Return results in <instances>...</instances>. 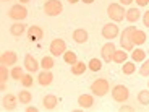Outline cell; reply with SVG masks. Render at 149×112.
I'll return each mask as SVG.
<instances>
[{
    "instance_id": "7bdbcfd3",
    "label": "cell",
    "mask_w": 149,
    "mask_h": 112,
    "mask_svg": "<svg viewBox=\"0 0 149 112\" xmlns=\"http://www.w3.org/2000/svg\"><path fill=\"white\" fill-rule=\"evenodd\" d=\"M148 88H149V81H148Z\"/></svg>"
},
{
    "instance_id": "74e56055",
    "label": "cell",
    "mask_w": 149,
    "mask_h": 112,
    "mask_svg": "<svg viewBox=\"0 0 149 112\" xmlns=\"http://www.w3.org/2000/svg\"><path fill=\"white\" fill-rule=\"evenodd\" d=\"M133 2H134V0H120V4H122V5H131Z\"/></svg>"
},
{
    "instance_id": "6da1fadb",
    "label": "cell",
    "mask_w": 149,
    "mask_h": 112,
    "mask_svg": "<svg viewBox=\"0 0 149 112\" xmlns=\"http://www.w3.org/2000/svg\"><path fill=\"white\" fill-rule=\"evenodd\" d=\"M107 15L113 23H120V21H123L127 11H125V8L122 7V4H110L107 7Z\"/></svg>"
},
{
    "instance_id": "2e32d148",
    "label": "cell",
    "mask_w": 149,
    "mask_h": 112,
    "mask_svg": "<svg viewBox=\"0 0 149 112\" xmlns=\"http://www.w3.org/2000/svg\"><path fill=\"white\" fill-rule=\"evenodd\" d=\"M73 41L76 44H84L88 41V31L83 29V28H78V29L73 31Z\"/></svg>"
},
{
    "instance_id": "d6986e66",
    "label": "cell",
    "mask_w": 149,
    "mask_h": 112,
    "mask_svg": "<svg viewBox=\"0 0 149 112\" xmlns=\"http://www.w3.org/2000/svg\"><path fill=\"white\" fill-rule=\"evenodd\" d=\"M127 50L125 49H120V50H117L113 52V57H112V62H115V64H125L127 62Z\"/></svg>"
},
{
    "instance_id": "b9f144b4",
    "label": "cell",
    "mask_w": 149,
    "mask_h": 112,
    "mask_svg": "<svg viewBox=\"0 0 149 112\" xmlns=\"http://www.w3.org/2000/svg\"><path fill=\"white\" fill-rule=\"evenodd\" d=\"M2 2H8V0H2Z\"/></svg>"
},
{
    "instance_id": "e0dca14e",
    "label": "cell",
    "mask_w": 149,
    "mask_h": 112,
    "mask_svg": "<svg viewBox=\"0 0 149 112\" xmlns=\"http://www.w3.org/2000/svg\"><path fill=\"white\" fill-rule=\"evenodd\" d=\"M131 41H133L134 46H143L146 42V33L141 29H134L131 33Z\"/></svg>"
},
{
    "instance_id": "ba28073f",
    "label": "cell",
    "mask_w": 149,
    "mask_h": 112,
    "mask_svg": "<svg viewBox=\"0 0 149 112\" xmlns=\"http://www.w3.org/2000/svg\"><path fill=\"white\" fill-rule=\"evenodd\" d=\"M118 34H120V29L115 23H107V24L102 26V36H104V39H110L112 41V39H115Z\"/></svg>"
},
{
    "instance_id": "ab89813d",
    "label": "cell",
    "mask_w": 149,
    "mask_h": 112,
    "mask_svg": "<svg viewBox=\"0 0 149 112\" xmlns=\"http://www.w3.org/2000/svg\"><path fill=\"white\" fill-rule=\"evenodd\" d=\"M70 4H76V2H81V0H68Z\"/></svg>"
},
{
    "instance_id": "d6a6232c",
    "label": "cell",
    "mask_w": 149,
    "mask_h": 112,
    "mask_svg": "<svg viewBox=\"0 0 149 112\" xmlns=\"http://www.w3.org/2000/svg\"><path fill=\"white\" fill-rule=\"evenodd\" d=\"M21 85L24 86V88H29V86H33V76H31V75H23Z\"/></svg>"
},
{
    "instance_id": "60d3db41",
    "label": "cell",
    "mask_w": 149,
    "mask_h": 112,
    "mask_svg": "<svg viewBox=\"0 0 149 112\" xmlns=\"http://www.w3.org/2000/svg\"><path fill=\"white\" fill-rule=\"evenodd\" d=\"M28 2H31V0H19V4H28Z\"/></svg>"
},
{
    "instance_id": "ffe728a7",
    "label": "cell",
    "mask_w": 149,
    "mask_h": 112,
    "mask_svg": "<svg viewBox=\"0 0 149 112\" xmlns=\"http://www.w3.org/2000/svg\"><path fill=\"white\" fill-rule=\"evenodd\" d=\"M24 31H26V24H23V23H13L10 26V33L13 34V36L19 37L21 34H24Z\"/></svg>"
},
{
    "instance_id": "d590c367",
    "label": "cell",
    "mask_w": 149,
    "mask_h": 112,
    "mask_svg": "<svg viewBox=\"0 0 149 112\" xmlns=\"http://www.w3.org/2000/svg\"><path fill=\"white\" fill-rule=\"evenodd\" d=\"M136 4H138L139 7H146V5L149 4V0H136Z\"/></svg>"
},
{
    "instance_id": "5bb4252c",
    "label": "cell",
    "mask_w": 149,
    "mask_h": 112,
    "mask_svg": "<svg viewBox=\"0 0 149 112\" xmlns=\"http://www.w3.org/2000/svg\"><path fill=\"white\" fill-rule=\"evenodd\" d=\"M42 104H44V109L52 111V109H55V106L58 104V99H57L55 94H45L44 99H42Z\"/></svg>"
},
{
    "instance_id": "44dd1931",
    "label": "cell",
    "mask_w": 149,
    "mask_h": 112,
    "mask_svg": "<svg viewBox=\"0 0 149 112\" xmlns=\"http://www.w3.org/2000/svg\"><path fill=\"white\" fill-rule=\"evenodd\" d=\"M139 16H141V11H139L138 8H130V10L127 11L125 18H127V21H130V23H136L139 20Z\"/></svg>"
},
{
    "instance_id": "83f0119b",
    "label": "cell",
    "mask_w": 149,
    "mask_h": 112,
    "mask_svg": "<svg viewBox=\"0 0 149 112\" xmlns=\"http://www.w3.org/2000/svg\"><path fill=\"white\" fill-rule=\"evenodd\" d=\"M138 102L143 106H148L149 104V90H143L138 93Z\"/></svg>"
},
{
    "instance_id": "f35d334b",
    "label": "cell",
    "mask_w": 149,
    "mask_h": 112,
    "mask_svg": "<svg viewBox=\"0 0 149 112\" xmlns=\"http://www.w3.org/2000/svg\"><path fill=\"white\" fill-rule=\"evenodd\" d=\"M81 2H83V4H93L94 0H81Z\"/></svg>"
},
{
    "instance_id": "8fae6325",
    "label": "cell",
    "mask_w": 149,
    "mask_h": 112,
    "mask_svg": "<svg viewBox=\"0 0 149 112\" xmlns=\"http://www.w3.org/2000/svg\"><path fill=\"white\" fill-rule=\"evenodd\" d=\"M42 36H44V31H42L41 26H29L28 28V39H29L31 42L41 41Z\"/></svg>"
},
{
    "instance_id": "7a4b0ae2",
    "label": "cell",
    "mask_w": 149,
    "mask_h": 112,
    "mask_svg": "<svg viewBox=\"0 0 149 112\" xmlns=\"http://www.w3.org/2000/svg\"><path fill=\"white\" fill-rule=\"evenodd\" d=\"M136 29V26H127L120 34V44H122V49H125L127 52H131L134 49V44L131 41V33Z\"/></svg>"
},
{
    "instance_id": "e575fe53",
    "label": "cell",
    "mask_w": 149,
    "mask_h": 112,
    "mask_svg": "<svg viewBox=\"0 0 149 112\" xmlns=\"http://www.w3.org/2000/svg\"><path fill=\"white\" fill-rule=\"evenodd\" d=\"M134 109L133 107H130V106H122L120 107V112H133Z\"/></svg>"
},
{
    "instance_id": "277c9868",
    "label": "cell",
    "mask_w": 149,
    "mask_h": 112,
    "mask_svg": "<svg viewBox=\"0 0 149 112\" xmlns=\"http://www.w3.org/2000/svg\"><path fill=\"white\" fill-rule=\"evenodd\" d=\"M63 11V5L60 0H47L44 5V13L49 16H58Z\"/></svg>"
},
{
    "instance_id": "5b68a950",
    "label": "cell",
    "mask_w": 149,
    "mask_h": 112,
    "mask_svg": "<svg viewBox=\"0 0 149 112\" xmlns=\"http://www.w3.org/2000/svg\"><path fill=\"white\" fill-rule=\"evenodd\" d=\"M112 97L117 102H125L130 97V91H128V88L125 85H115L113 90H112Z\"/></svg>"
},
{
    "instance_id": "7402d4cb",
    "label": "cell",
    "mask_w": 149,
    "mask_h": 112,
    "mask_svg": "<svg viewBox=\"0 0 149 112\" xmlns=\"http://www.w3.org/2000/svg\"><path fill=\"white\" fill-rule=\"evenodd\" d=\"M18 101H19V104H29V102L33 101V94H31L29 91H26V90L19 91L18 93Z\"/></svg>"
},
{
    "instance_id": "ac0fdd59",
    "label": "cell",
    "mask_w": 149,
    "mask_h": 112,
    "mask_svg": "<svg viewBox=\"0 0 149 112\" xmlns=\"http://www.w3.org/2000/svg\"><path fill=\"white\" fill-rule=\"evenodd\" d=\"M78 104H79V107H83V109H89L91 106L94 104L93 94H81V96L78 97Z\"/></svg>"
},
{
    "instance_id": "f546056e",
    "label": "cell",
    "mask_w": 149,
    "mask_h": 112,
    "mask_svg": "<svg viewBox=\"0 0 149 112\" xmlns=\"http://www.w3.org/2000/svg\"><path fill=\"white\" fill-rule=\"evenodd\" d=\"M54 65H55V64H54V59H52V57H44V59L41 60V67L44 68V70H50Z\"/></svg>"
},
{
    "instance_id": "8d00e7d4",
    "label": "cell",
    "mask_w": 149,
    "mask_h": 112,
    "mask_svg": "<svg viewBox=\"0 0 149 112\" xmlns=\"http://www.w3.org/2000/svg\"><path fill=\"white\" fill-rule=\"evenodd\" d=\"M26 112H37V107H34V106H28Z\"/></svg>"
},
{
    "instance_id": "8992f818",
    "label": "cell",
    "mask_w": 149,
    "mask_h": 112,
    "mask_svg": "<svg viewBox=\"0 0 149 112\" xmlns=\"http://www.w3.org/2000/svg\"><path fill=\"white\" fill-rule=\"evenodd\" d=\"M49 50H50V54H52L54 57L63 55V54L67 52V42H65L63 39L57 37V39H54V41L50 42V46H49Z\"/></svg>"
},
{
    "instance_id": "4316f807",
    "label": "cell",
    "mask_w": 149,
    "mask_h": 112,
    "mask_svg": "<svg viewBox=\"0 0 149 112\" xmlns=\"http://www.w3.org/2000/svg\"><path fill=\"white\" fill-rule=\"evenodd\" d=\"M122 71H123V75H133L134 71H136L134 62H125V64L122 65Z\"/></svg>"
},
{
    "instance_id": "603a6c76",
    "label": "cell",
    "mask_w": 149,
    "mask_h": 112,
    "mask_svg": "<svg viewBox=\"0 0 149 112\" xmlns=\"http://www.w3.org/2000/svg\"><path fill=\"white\" fill-rule=\"evenodd\" d=\"M131 59H133V62H144L146 52L143 49H133V50H131Z\"/></svg>"
},
{
    "instance_id": "f1b7e54d",
    "label": "cell",
    "mask_w": 149,
    "mask_h": 112,
    "mask_svg": "<svg viewBox=\"0 0 149 112\" xmlns=\"http://www.w3.org/2000/svg\"><path fill=\"white\" fill-rule=\"evenodd\" d=\"M10 75H11V78H13V80L21 81V78H23V68L21 67H13V70L10 71Z\"/></svg>"
},
{
    "instance_id": "836d02e7",
    "label": "cell",
    "mask_w": 149,
    "mask_h": 112,
    "mask_svg": "<svg viewBox=\"0 0 149 112\" xmlns=\"http://www.w3.org/2000/svg\"><path fill=\"white\" fill-rule=\"evenodd\" d=\"M143 23H144V26L149 28V10L144 11V16H143Z\"/></svg>"
},
{
    "instance_id": "3957f363",
    "label": "cell",
    "mask_w": 149,
    "mask_h": 112,
    "mask_svg": "<svg viewBox=\"0 0 149 112\" xmlns=\"http://www.w3.org/2000/svg\"><path fill=\"white\" fill-rule=\"evenodd\" d=\"M109 88H110V86H109V81L105 78H97L91 83V91H93V94L97 97L105 96V94L109 93Z\"/></svg>"
},
{
    "instance_id": "4dcf8cb0",
    "label": "cell",
    "mask_w": 149,
    "mask_h": 112,
    "mask_svg": "<svg viewBox=\"0 0 149 112\" xmlns=\"http://www.w3.org/2000/svg\"><path fill=\"white\" fill-rule=\"evenodd\" d=\"M139 75L141 76H149V59H146L143 62V65L139 67Z\"/></svg>"
},
{
    "instance_id": "1f68e13d",
    "label": "cell",
    "mask_w": 149,
    "mask_h": 112,
    "mask_svg": "<svg viewBox=\"0 0 149 112\" xmlns=\"http://www.w3.org/2000/svg\"><path fill=\"white\" fill-rule=\"evenodd\" d=\"M8 76H11V75L8 73L7 65H0V81H5V83H7V78H8Z\"/></svg>"
},
{
    "instance_id": "4fadbf2b",
    "label": "cell",
    "mask_w": 149,
    "mask_h": 112,
    "mask_svg": "<svg viewBox=\"0 0 149 112\" xmlns=\"http://www.w3.org/2000/svg\"><path fill=\"white\" fill-rule=\"evenodd\" d=\"M52 81H54V75L50 73V70H44L37 76V83L41 86H49V85H52Z\"/></svg>"
},
{
    "instance_id": "484cf974",
    "label": "cell",
    "mask_w": 149,
    "mask_h": 112,
    "mask_svg": "<svg viewBox=\"0 0 149 112\" xmlns=\"http://www.w3.org/2000/svg\"><path fill=\"white\" fill-rule=\"evenodd\" d=\"M88 68H89L91 71H99L102 68V62H101V59H91L89 62H88Z\"/></svg>"
},
{
    "instance_id": "7c38bea8",
    "label": "cell",
    "mask_w": 149,
    "mask_h": 112,
    "mask_svg": "<svg viewBox=\"0 0 149 112\" xmlns=\"http://www.w3.org/2000/svg\"><path fill=\"white\" fill-rule=\"evenodd\" d=\"M2 104H3V109L5 111H13V109L16 107V104H18V96H15V94H5L3 99H2Z\"/></svg>"
},
{
    "instance_id": "cb8c5ba5",
    "label": "cell",
    "mask_w": 149,
    "mask_h": 112,
    "mask_svg": "<svg viewBox=\"0 0 149 112\" xmlns=\"http://www.w3.org/2000/svg\"><path fill=\"white\" fill-rule=\"evenodd\" d=\"M86 68H88V64H84V62H76L74 65H71V73L73 75H83L86 71Z\"/></svg>"
},
{
    "instance_id": "9a60e30c",
    "label": "cell",
    "mask_w": 149,
    "mask_h": 112,
    "mask_svg": "<svg viewBox=\"0 0 149 112\" xmlns=\"http://www.w3.org/2000/svg\"><path fill=\"white\" fill-rule=\"evenodd\" d=\"M24 68H26L28 71H31V73H34V71H37V68H39V64H37V60L34 59L31 54H28L26 57H24Z\"/></svg>"
},
{
    "instance_id": "52a82bcc",
    "label": "cell",
    "mask_w": 149,
    "mask_h": 112,
    "mask_svg": "<svg viewBox=\"0 0 149 112\" xmlns=\"http://www.w3.org/2000/svg\"><path fill=\"white\" fill-rule=\"evenodd\" d=\"M8 16H10L11 20H16V21H21V20H24L28 16V10L23 5L16 4L13 5V7L10 8V11H8Z\"/></svg>"
},
{
    "instance_id": "9c48e42d",
    "label": "cell",
    "mask_w": 149,
    "mask_h": 112,
    "mask_svg": "<svg viewBox=\"0 0 149 112\" xmlns=\"http://www.w3.org/2000/svg\"><path fill=\"white\" fill-rule=\"evenodd\" d=\"M113 52H115V44L112 41L105 42L101 49V55H102V60H104L105 64H110L112 62V57H113Z\"/></svg>"
},
{
    "instance_id": "30bf717a",
    "label": "cell",
    "mask_w": 149,
    "mask_h": 112,
    "mask_svg": "<svg viewBox=\"0 0 149 112\" xmlns=\"http://www.w3.org/2000/svg\"><path fill=\"white\" fill-rule=\"evenodd\" d=\"M16 60H18V57H16V54L13 52V50H5V52H2V55H0V64L7 65V67L15 65Z\"/></svg>"
},
{
    "instance_id": "d4e9b609",
    "label": "cell",
    "mask_w": 149,
    "mask_h": 112,
    "mask_svg": "<svg viewBox=\"0 0 149 112\" xmlns=\"http://www.w3.org/2000/svg\"><path fill=\"white\" fill-rule=\"evenodd\" d=\"M63 60L67 62L68 65H74L76 62H78V57H76V52H73V50H67V52L63 54Z\"/></svg>"
}]
</instances>
